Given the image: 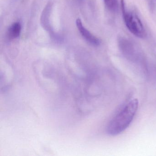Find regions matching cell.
Returning a JSON list of instances; mask_svg holds the SVG:
<instances>
[{
	"label": "cell",
	"instance_id": "obj_1",
	"mask_svg": "<svg viewBox=\"0 0 156 156\" xmlns=\"http://www.w3.org/2000/svg\"><path fill=\"white\" fill-rule=\"evenodd\" d=\"M138 105V100L136 98L129 101L111 119L107 129L108 134L116 136L126 130L132 122Z\"/></svg>",
	"mask_w": 156,
	"mask_h": 156
},
{
	"label": "cell",
	"instance_id": "obj_2",
	"mask_svg": "<svg viewBox=\"0 0 156 156\" xmlns=\"http://www.w3.org/2000/svg\"><path fill=\"white\" fill-rule=\"evenodd\" d=\"M121 8L125 24L129 31L138 38H145L147 33L137 15L135 12L127 11L124 0H121Z\"/></svg>",
	"mask_w": 156,
	"mask_h": 156
},
{
	"label": "cell",
	"instance_id": "obj_3",
	"mask_svg": "<svg viewBox=\"0 0 156 156\" xmlns=\"http://www.w3.org/2000/svg\"><path fill=\"white\" fill-rule=\"evenodd\" d=\"M76 25L81 35L90 44L94 46H98L100 45L101 41L97 37L93 35L87 29L84 27L80 19L76 20Z\"/></svg>",
	"mask_w": 156,
	"mask_h": 156
},
{
	"label": "cell",
	"instance_id": "obj_4",
	"mask_svg": "<svg viewBox=\"0 0 156 156\" xmlns=\"http://www.w3.org/2000/svg\"><path fill=\"white\" fill-rule=\"evenodd\" d=\"M21 31V24L20 22H15L12 24L7 32V37L8 40H13L20 36Z\"/></svg>",
	"mask_w": 156,
	"mask_h": 156
},
{
	"label": "cell",
	"instance_id": "obj_5",
	"mask_svg": "<svg viewBox=\"0 0 156 156\" xmlns=\"http://www.w3.org/2000/svg\"><path fill=\"white\" fill-rule=\"evenodd\" d=\"M51 5H47V7L45 8L43 14L41 18L42 23L43 24L45 29L48 30L49 29V17L50 16V12L51 10Z\"/></svg>",
	"mask_w": 156,
	"mask_h": 156
},
{
	"label": "cell",
	"instance_id": "obj_6",
	"mask_svg": "<svg viewBox=\"0 0 156 156\" xmlns=\"http://www.w3.org/2000/svg\"><path fill=\"white\" fill-rule=\"evenodd\" d=\"M107 8L111 11H114L117 8V0H104Z\"/></svg>",
	"mask_w": 156,
	"mask_h": 156
},
{
	"label": "cell",
	"instance_id": "obj_7",
	"mask_svg": "<svg viewBox=\"0 0 156 156\" xmlns=\"http://www.w3.org/2000/svg\"><path fill=\"white\" fill-rule=\"evenodd\" d=\"M151 1V2H152V1H153V0H150Z\"/></svg>",
	"mask_w": 156,
	"mask_h": 156
}]
</instances>
